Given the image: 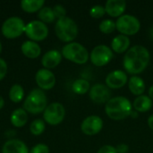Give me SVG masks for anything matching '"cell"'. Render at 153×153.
<instances>
[{
    "label": "cell",
    "instance_id": "6da1fadb",
    "mask_svg": "<svg viewBox=\"0 0 153 153\" xmlns=\"http://www.w3.org/2000/svg\"><path fill=\"white\" fill-rule=\"evenodd\" d=\"M151 59L149 50L141 45H135L130 48L123 60L125 70L131 74H139L148 66Z\"/></svg>",
    "mask_w": 153,
    "mask_h": 153
},
{
    "label": "cell",
    "instance_id": "7a4b0ae2",
    "mask_svg": "<svg viewBox=\"0 0 153 153\" xmlns=\"http://www.w3.org/2000/svg\"><path fill=\"white\" fill-rule=\"evenodd\" d=\"M105 111L108 117L112 120H123L130 117L132 104L127 98L118 96L111 98L105 106Z\"/></svg>",
    "mask_w": 153,
    "mask_h": 153
},
{
    "label": "cell",
    "instance_id": "3957f363",
    "mask_svg": "<svg viewBox=\"0 0 153 153\" xmlns=\"http://www.w3.org/2000/svg\"><path fill=\"white\" fill-rule=\"evenodd\" d=\"M48 107V98L44 91L40 89L32 90L23 101V108L27 113L39 115L43 113Z\"/></svg>",
    "mask_w": 153,
    "mask_h": 153
},
{
    "label": "cell",
    "instance_id": "277c9868",
    "mask_svg": "<svg viewBox=\"0 0 153 153\" xmlns=\"http://www.w3.org/2000/svg\"><path fill=\"white\" fill-rule=\"evenodd\" d=\"M55 32L61 41L71 43L78 35V25L74 20L65 16L56 21L55 24Z\"/></svg>",
    "mask_w": 153,
    "mask_h": 153
},
{
    "label": "cell",
    "instance_id": "5b68a950",
    "mask_svg": "<svg viewBox=\"0 0 153 153\" xmlns=\"http://www.w3.org/2000/svg\"><path fill=\"white\" fill-rule=\"evenodd\" d=\"M62 56L75 64L83 65L89 60V53L84 46L78 42H71L65 44L62 48Z\"/></svg>",
    "mask_w": 153,
    "mask_h": 153
},
{
    "label": "cell",
    "instance_id": "8992f818",
    "mask_svg": "<svg viewBox=\"0 0 153 153\" xmlns=\"http://www.w3.org/2000/svg\"><path fill=\"white\" fill-rule=\"evenodd\" d=\"M26 24L24 21L18 16H12L7 18L2 24L1 32L3 36L9 39L19 38L25 32Z\"/></svg>",
    "mask_w": 153,
    "mask_h": 153
},
{
    "label": "cell",
    "instance_id": "52a82bcc",
    "mask_svg": "<svg viewBox=\"0 0 153 153\" xmlns=\"http://www.w3.org/2000/svg\"><path fill=\"white\" fill-rule=\"evenodd\" d=\"M117 30L123 35L133 36L139 32L141 29L140 21L134 15L123 14L116 22Z\"/></svg>",
    "mask_w": 153,
    "mask_h": 153
},
{
    "label": "cell",
    "instance_id": "ba28073f",
    "mask_svg": "<svg viewBox=\"0 0 153 153\" xmlns=\"http://www.w3.org/2000/svg\"><path fill=\"white\" fill-rule=\"evenodd\" d=\"M65 117V107L58 102H53L46 108L43 112V120L50 126L61 124Z\"/></svg>",
    "mask_w": 153,
    "mask_h": 153
},
{
    "label": "cell",
    "instance_id": "9c48e42d",
    "mask_svg": "<svg viewBox=\"0 0 153 153\" xmlns=\"http://www.w3.org/2000/svg\"><path fill=\"white\" fill-rule=\"evenodd\" d=\"M25 35L30 40L38 42L42 41L48 36V28L46 23L39 20H34L26 24Z\"/></svg>",
    "mask_w": 153,
    "mask_h": 153
},
{
    "label": "cell",
    "instance_id": "30bf717a",
    "mask_svg": "<svg viewBox=\"0 0 153 153\" xmlns=\"http://www.w3.org/2000/svg\"><path fill=\"white\" fill-rule=\"evenodd\" d=\"M113 57L114 54L112 49L106 45L96 46L95 48H93L90 55L91 63L99 67L108 65Z\"/></svg>",
    "mask_w": 153,
    "mask_h": 153
},
{
    "label": "cell",
    "instance_id": "8fae6325",
    "mask_svg": "<svg viewBox=\"0 0 153 153\" xmlns=\"http://www.w3.org/2000/svg\"><path fill=\"white\" fill-rule=\"evenodd\" d=\"M35 82L39 86V89L42 91H49L56 85V76L55 74L48 69L41 68L38 70L35 74Z\"/></svg>",
    "mask_w": 153,
    "mask_h": 153
},
{
    "label": "cell",
    "instance_id": "7c38bea8",
    "mask_svg": "<svg viewBox=\"0 0 153 153\" xmlns=\"http://www.w3.org/2000/svg\"><path fill=\"white\" fill-rule=\"evenodd\" d=\"M103 128V120L99 116H90L86 117L81 125L82 132L89 136L99 134Z\"/></svg>",
    "mask_w": 153,
    "mask_h": 153
},
{
    "label": "cell",
    "instance_id": "4fadbf2b",
    "mask_svg": "<svg viewBox=\"0 0 153 153\" xmlns=\"http://www.w3.org/2000/svg\"><path fill=\"white\" fill-rule=\"evenodd\" d=\"M90 98L96 104L107 103L111 99V91L107 85L97 83L90 89Z\"/></svg>",
    "mask_w": 153,
    "mask_h": 153
},
{
    "label": "cell",
    "instance_id": "5bb4252c",
    "mask_svg": "<svg viewBox=\"0 0 153 153\" xmlns=\"http://www.w3.org/2000/svg\"><path fill=\"white\" fill-rule=\"evenodd\" d=\"M127 82V74L123 70H115L106 77V85L109 89H120Z\"/></svg>",
    "mask_w": 153,
    "mask_h": 153
},
{
    "label": "cell",
    "instance_id": "9a60e30c",
    "mask_svg": "<svg viewBox=\"0 0 153 153\" xmlns=\"http://www.w3.org/2000/svg\"><path fill=\"white\" fill-rule=\"evenodd\" d=\"M62 54L56 49H51L48 52H46L42 58H41V64L45 69L50 70L53 68H56L62 61Z\"/></svg>",
    "mask_w": 153,
    "mask_h": 153
},
{
    "label": "cell",
    "instance_id": "2e32d148",
    "mask_svg": "<svg viewBox=\"0 0 153 153\" xmlns=\"http://www.w3.org/2000/svg\"><path fill=\"white\" fill-rule=\"evenodd\" d=\"M2 153H30V150L24 142L13 138L4 143Z\"/></svg>",
    "mask_w": 153,
    "mask_h": 153
},
{
    "label": "cell",
    "instance_id": "e0dca14e",
    "mask_svg": "<svg viewBox=\"0 0 153 153\" xmlns=\"http://www.w3.org/2000/svg\"><path fill=\"white\" fill-rule=\"evenodd\" d=\"M126 9L125 0H108L105 4V11L111 17H120Z\"/></svg>",
    "mask_w": 153,
    "mask_h": 153
},
{
    "label": "cell",
    "instance_id": "ac0fdd59",
    "mask_svg": "<svg viewBox=\"0 0 153 153\" xmlns=\"http://www.w3.org/2000/svg\"><path fill=\"white\" fill-rule=\"evenodd\" d=\"M22 53L30 59H36L41 55L40 46L32 40H26L21 46Z\"/></svg>",
    "mask_w": 153,
    "mask_h": 153
},
{
    "label": "cell",
    "instance_id": "d6986e66",
    "mask_svg": "<svg viewBox=\"0 0 153 153\" xmlns=\"http://www.w3.org/2000/svg\"><path fill=\"white\" fill-rule=\"evenodd\" d=\"M130 47V39L123 34L116 36L111 42V49L117 53V54H122V53H126V51L129 49Z\"/></svg>",
    "mask_w": 153,
    "mask_h": 153
},
{
    "label": "cell",
    "instance_id": "ffe728a7",
    "mask_svg": "<svg viewBox=\"0 0 153 153\" xmlns=\"http://www.w3.org/2000/svg\"><path fill=\"white\" fill-rule=\"evenodd\" d=\"M28 119H29L28 113L26 112V110L23 108L14 109L12 112L11 117H10L11 124L16 128L23 127L27 124Z\"/></svg>",
    "mask_w": 153,
    "mask_h": 153
},
{
    "label": "cell",
    "instance_id": "44dd1931",
    "mask_svg": "<svg viewBox=\"0 0 153 153\" xmlns=\"http://www.w3.org/2000/svg\"><path fill=\"white\" fill-rule=\"evenodd\" d=\"M152 100L149 96L141 95V96H138L134 100L133 107L135 109V111L144 113V112L149 111L152 108Z\"/></svg>",
    "mask_w": 153,
    "mask_h": 153
},
{
    "label": "cell",
    "instance_id": "7402d4cb",
    "mask_svg": "<svg viewBox=\"0 0 153 153\" xmlns=\"http://www.w3.org/2000/svg\"><path fill=\"white\" fill-rule=\"evenodd\" d=\"M128 87L130 91L134 95L141 96L145 91V82L139 76H132L128 82Z\"/></svg>",
    "mask_w": 153,
    "mask_h": 153
},
{
    "label": "cell",
    "instance_id": "603a6c76",
    "mask_svg": "<svg viewBox=\"0 0 153 153\" xmlns=\"http://www.w3.org/2000/svg\"><path fill=\"white\" fill-rule=\"evenodd\" d=\"M44 0H22L20 4L21 8L26 13H36L44 7Z\"/></svg>",
    "mask_w": 153,
    "mask_h": 153
},
{
    "label": "cell",
    "instance_id": "cb8c5ba5",
    "mask_svg": "<svg viewBox=\"0 0 153 153\" xmlns=\"http://www.w3.org/2000/svg\"><path fill=\"white\" fill-rule=\"evenodd\" d=\"M24 98V89L21 84H13L9 91V99L13 103H20Z\"/></svg>",
    "mask_w": 153,
    "mask_h": 153
},
{
    "label": "cell",
    "instance_id": "d4e9b609",
    "mask_svg": "<svg viewBox=\"0 0 153 153\" xmlns=\"http://www.w3.org/2000/svg\"><path fill=\"white\" fill-rule=\"evenodd\" d=\"M91 89L90 82L85 79H77L73 82L72 90L77 95H84Z\"/></svg>",
    "mask_w": 153,
    "mask_h": 153
},
{
    "label": "cell",
    "instance_id": "484cf974",
    "mask_svg": "<svg viewBox=\"0 0 153 153\" xmlns=\"http://www.w3.org/2000/svg\"><path fill=\"white\" fill-rule=\"evenodd\" d=\"M38 17L39 21H41L44 23H51L55 22L56 16L54 14L53 9L49 6H44L42 7L38 13Z\"/></svg>",
    "mask_w": 153,
    "mask_h": 153
},
{
    "label": "cell",
    "instance_id": "4316f807",
    "mask_svg": "<svg viewBox=\"0 0 153 153\" xmlns=\"http://www.w3.org/2000/svg\"><path fill=\"white\" fill-rule=\"evenodd\" d=\"M46 129V125L42 119H35L30 125V132L35 136H39L44 133Z\"/></svg>",
    "mask_w": 153,
    "mask_h": 153
},
{
    "label": "cell",
    "instance_id": "83f0119b",
    "mask_svg": "<svg viewBox=\"0 0 153 153\" xmlns=\"http://www.w3.org/2000/svg\"><path fill=\"white\" fill-rule=\"evenodd\" d=\"M100 30L104 33V34H110L112 33L115 30H117V25H116V22H114L113 20H109V19H106L103 20L99 26Z\"/></svg>",
    "mask_w": 153,
    "mask_h": 153
},
{
    "label": "cell",
    "instance_id": "f1b7e54d",
    "mask_svg": "<svg viewBox=\"0 0 153 153\" xmlns=\"http://www.w3.org/2000/svg\"><path fill=\"white\" fill-rule=\"evenodd\" d=\"M105 13H106L105 6H102L100 4L93 5L90 9V15L92 18H95V19H100V18L103 17L105 15Z\"/></svg>",
    "mask_w": 153,
    "mask_h": 153
},
{
    "label": "cell",
    "instance_id": "f546056e",
    "mask_svg": "<svg viewBox=\"0 0 153 153\" xmlns=\"http://www.w3.org/2000/svg\"><path fill=\"white\" fill-rule=\"evenodd\" d=\"M52 9H53L54 14H55L56 18H57V20L66 16V10L62 4H56Z\"/></svg>",
    "mask_w": 153,
    "mask_h": 153
},
{
    "label": "cell",
    "instance_id": "4dcf8cb0",
    "mask_svg": "<svg viewBox=\"0 0 153 153\" xmlns=\"http://www.w3.org/2000/svg\"><path fill=\"white\" fill-rule=\"evenodd\" d=\"M30 153H49V147L45 143H38L30 150Z\"/></svg>",
    "mask_w": 153,
    "mask_h": 153
},
{
    "label": "cell",
    "instance_id": "1f68e13d",
    "mask_svg": "<svg viewBox=\"0 0 153 153\" xmlns=\"http://www.w3.org/2000/svg\"><path fill=\"white\" fill-rule=\"evenodd\" d=\"M8 71V66L6 62L0 57V81H2L7 74Z\"/></svg>",
    "mask_w": 153,
    "mask_h": 153
},
{
    "label": "cell",
    "instance_id": "d6a6232c",
    "mask_svg": "<svg viewBox=\"0 0 153 153\" xmlns=\"http://www.w3.org/2000/svg\"><path fill=\"white\" fill-rule=\"evenodd\" d=\"M97 153H117L116 147L111 145H104L102 146Z\"/></svg>",
    "mask_w": 153,
    "mask_h": 153
},
{
    "label": "cell",
    "instance_id": "836d02e7",
    "mask_svg": "<svg viewBox=\"0 0 153 153\" xmlns=\"http://www.w3.org/2000/svg\"><path fill=\"white\" fill-rule=\"evenodd\" d=\"M117 153H127L129 151V147L126 143H120L116 147Z\"/></svg>",
    "mask_w": 153,
    "mask_h": 153
},
{
    "label": "cell",
    "instance_id": "e575fe53",
    "mask_svg": "<svg viewBox=\"0 0 153 153\" xmlns=\"http://www.w3.org/2000/svg\"><path fill=\"white\" fill-rule=\"evenodd\" d=\"M148 125H149L150 128L153 131V115H152V116L148 118Z\"/></svg>",
    "mask_w": 153,
    "mask_h": 153
},
{
    "label": "cell",
    "instance_id": "d590c367",
    "mask_svg": "<svg viewBox=\"0 0 153 153\" xmlns=\"http://www.w3.org/2000/svg\"><path fill=\"white\" fill-rule=\"evenodd\" d=\"M149 97L152 99V100H153V85L149 89Z\"/></svg>",
    "mask_w": 153,
    "mask_h": 153
},
{
    "label": "cell",
    "instance_id": "8d00e7d4",
    "mask_svg": "<svg viewBox=\"0 0 153 153\" xmlns=\"http://www.w3.org/2000/svg\"><path fill=\"white\" fill-rule=\"evenodd\" d=\"M130 117H134V118H137V117H138V112L135 111V110H134V111L133 110V111L131 112Z\"/></svg>",
    "mask_w": 153,
    "mask_h": 153
},
{
    "label": "cell",
    "instance_id": "74e56055",
    "mask_svg": "<svg viewBox=\"0 0 153 153\" xmlns=\"http://www.w3.org/2000/svg\"><path fill=\"white\" fill-rule=\"evenodd\" d=\"M4 100L3 99V97L0 96V110L4 108Z\"/></svg>",
    "mask_w": 153,
    "mask_h": 153
},
{
    "label": "cell",
    "instance_id": "f35d334b",
    "mask_svg": "<svg viewBox=\"0 0 153 153\" xmlns=\"http://www.w3.org/2000/svg\"><path fill=\"white\" fill-rule=\"evenodd\" d=\"M150 36H151V38L153 39V26L151 28V30H150Z\"/></svg>",
    "mask_w": 153,
    "mask_h": 153
},
{
    "label": "cell",
    "instance_id": "ab89813d",
    "mask_svg": "<svg viewBox=\"0 0 153 153\" xmlns=\"http://www.w3.org/2000/svg\"><path fill=\"white\" fill-rule=\"evenodd\" d=\"M1 52H2V43L0 41V54H1Z\"/></svg>",
    "mask_w": 153,
    "mask_h": 153
}]
</instances>
